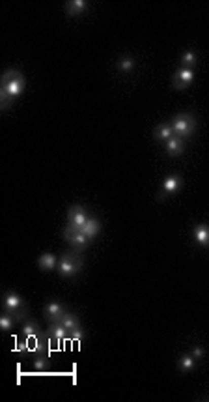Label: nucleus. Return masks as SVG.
Wrapping results in <instances>:
<instances>
[{
	"instance_id": "nucleus-1",
	"label": "nucleus",
	"mask_w": 209,
	"mask_h": 402,
	"mask_svg": "<svg viewBox=\"0 0 209 402\" xmlns=\"http://www.w3.org/2000/svg\"><path fill=\"white\" fill-rule=\"evenodd\" d=\"M24 87H26V79H24L23 73L19 69H8V71H4L0 90L8 92V96H12L15 99L24 92Z\"/></svg>"
},
{
	"instance_id": "nucleus-2",
	"label": "nucleus",
	"mask_w": 209,
	"mask_h": 402,
	"mask_svg": "<svg viewBox=\"0 0 209 402\" xmlns=\"http://www.w3.org/2000/svg\"><path fill=\"white\" fill-rule=\"evenodd\" d=\"M82 266H84V260H82L81 254L77 253H65L62 259L58 260V266H56V270H58L60 277H65V279H71V277H75L77 273H81Z\"/></svg>"
},
{
	"instance_id": "nucleus-3",
	"label": "nucleus",
	"mask_w": 209,
	"mask_h": 402,
	"mask_svg": "<svg viewBox=\"0 0 209 402\" xmlns=\"http://www.w3.org/2000/svg\"><path fill=\"white\" fill-rule=\"evenodd\" d=\"M172 129H174V135L180 138H189L194 133V129H196V118L192 114H189V112H181V114H178L172 120Z\"/></svg>"
},
{
	"instance_id": "nucleus-4",
	"label": "nucleus",
	"mask_w": 209,
	"mask_h": 402,
	"mask_svg": "<svg viewBox=\"0 0 209 402\" xmlns=\"http://www.w3.org/2000/svg\"><path fill=\"white\" fill-rule=\"evenodd\" d=\"M64 238H65V241L69 243L71 247L75 249V251H82V249L86 247L88 245V238L84 234H82L81 230L79 228H75V226H65V230H64Z\"/></svg>"
},
{
	"instance_id": "nucleus-5",
	"label": "nucleus",
	"mask_w": 209,
	"mask_h": 402,
	"mask_svg": "<svg viewBox=\"0 0 209 402\" xmlns=\"http://www.w3.org/2000/svg\"><path fill=\"white\" fill-rule=\"evenodd\" d=\"M88 219H90V215H88V212L81 206V204H73V206L67 210V224H69V226H75V228L81 230Z\"/></svg>"
},
{
	"instance_id": "nucleus-6",
	"label": "nucleus",
	"mask_w": 209,
	"mask_h": 402,
	"mask_svg": "<svg viewBox=\"0 0 209 402\" xmlns=\"http://www.w3.org/2000/svg\"><path fill=\"white\" fill-rule=\"evenodd\" d=\"M192 79H194V69L191 68H178V71L174 73V77H172V87L176 88V90H185L189 84L192 82Z\"/></svg>"
},
{
	"instance_id": "nucleus-7",
	"label": "nucleus",
	"mask_w": 209,
	"mask_h": 402,
	"mask_svg": "<svg viewBox=\"0 0 209 402\" xmlns=\"http://www.w3.org/2000/svg\"><path fill=\"white\" fill-rule=\"evenodd\" d=\"M181 185H183V180L180 178V176H176V174H170V176H166L163 182V187H161V193H159V200H163L164 196L168 195H174V193H178V191L181 189Z\"/></svg>"
},
{
	"instance_id": "nucleus-8",
	"label": "nucleus",
	"mask_w": 209,
	"mask_h": 402,
	"mask_svg": "<svg viewBox=\"0 0 209 402\" xmlns=\"http://www.w3.org/2000/svg\"><path fill=\"white\" fill-rule=\"evenodd\" d=\"M4 310H8V312H23V310H26V303H24V299L17 292H8L6 299H4Z\"/></svg>"
},
{
	"instance_id": "nucleus-9",
	"label": "nucleus",
	"mask_w": 209,
	"mask_h": 402,
	"mask_svg": "<svg viewBox=\"0 0 209 402\" xmlns=\"http://www.w3.org/2000/svg\"><path fill=\"white\" fill-rule=\"evenodd\" d=\"M65 314V307L58 301H51L43 307V316L49 322H60V318Z\"/></svg>"
},
{
	"instance_id": "nucleus-10",
	"label": "nucleus",
	"mask_w": 209,
	"mask_h": 402,
	"mask_svg": "<svg viewBox=\"0 0 209 402\" xmlns=\"http://www.w3.org/2000/svg\"><path fill=\"white\" fill-rule=\"evenodd\" d=\"M192 238H194V241H196L198 245L209 247V224H205V223L196 224V226L192 228Z\"/></svg>"
},
{
	"instance_id": "nucleus-11",
	"label": "nucleus",
	"mask_w": 209,
	"mask_h": 402,
	"mask_svg": "<svg viewBox=\"0 0 209 402\" xmlns=\"http://www.w3.org/2000/svg\"><path fill=\"white\" fill-rule=\"evenodd\" d=\"M24 314H26V310H23V312H8V310H4L2 312V316H0V329H12L13 324L19 320H23Z\"/></svg>"
},
{
	"instance_id": "nucleus-12",
	"label": "nucleus",
	"mask_w": 209,
	"mask_h": 402,
	"mask_svg": "<svg viewBox=\"0 0 209 402\" xmlns=\"http://www.w3.org/2000/svg\"><path fill=\"white\" fill-rule=\"evenodd\" d=\"M81 232L84 236H86L88 240H93V238H97L99 236V232H101V223H99V219L97 217H90L84 223V226L81 228Z\"/></svg>"
},
{
	"instance_id": "nucleus-13",
	"label": "nucleus",
	"mask_w": 209,
	"mask_h": 402,
	"mask_svg": "<svg viewBox=\"0 0 209 402\" xmlns=\"http://www.w3.org/2000/svg\"><path fill=\"white\" fill-rule=\"evenodd\" d=\"M164 150H166V154H170V155H181L183 154V150H185V140L174 135V137L168 138V140L164 142Z\"/></svg>"
},
{
	"instance_id": "nucleus-14",
	"label": "nucleus",
	"mask_w": 209,
	"mask_h": 402,
	"mask_svg": "<svg viewBox=\"0 0 209 402\" xmlns=\"http://www.w3.org/2000/svg\"><path fill=\"white\" fill-rule=\"evenodd\" d=\"M56 266H58V259H56L52 253H43L40 256V260H38V268L43 271H51V270H54Z\"/></svg>"
},
{
	"instance_id": "nucleus-15",
	"label": "nucleus",
	"mask_w": 209,
	"mask_h": 402,
	"mask_svg": "<svg viewBox=\"0 0 209 402\" xmlns=\"http://www.w3.org/2000/svg\"><path fill=\"white\" fill-rule=\"evenodd\" d=\"M88 4L84 0H71L65 4V13L69 15V17H77V15H81V13L86 12Z\"/></svg>"
},
{
	"instance_id": "nucleus-16",
	"label": "nucleus",
	"mask_w": 209,
	"mask_h": 402,
	"mask_svg": "<svg viewBox=\"0 0 209 402\" xmlns=\"http://www.w3.org/2000/svg\"><path fill=\"white\" fill-rule=\"evenodd\" d=\"M49 337L54 340H64V339H69V331L60 322H52L51 329H49Z\"/></svg>"
},
{
	"instance_id": "nucleus-17",
	"label": "nucleus",
	"mask_w": 209,
	"mask_h": 402,
	"mask_svg": "<svg viewBox=\"0 0 209 402\" xmlns=\"http://www.w3.org/2000/svg\"><path fill=\"white\" fill-rule=\"evenodd\" d=\"M153 135H155L157 140H161V142H166L168 138L174 137V129H172V126H170V124H159V126L155 127Z\"/></svg>"
},
{
	"instance_id": "nucleus-18",
	"label": "nucleus",
	"mask_w": 209,
	"mask_h": 402,
	"mask_svg": "<svg viewBox=\"0 0 209 402\" xmlns=\"http://www.w3.org/2000/svg\"><path fill=\"white\" fill-rule=\"evenodd\" d=\"M23 335L24 337H41L43 333H41V329H40V324H38L34 318H28L23 326Z\"/></svg>"
},
{
	"instance_id": "nucleus-19",
	"label": "nucleus",
	"mask_w": 209,
	"mask_h": 402,
	"mask_svg": "<svg viewBox=\"0 0 209 402\" xmlns=\"http://www.w3.org/2000/svg\"><path fill=\"white\" fill-rule=\"evenodd\" d=\"M196 367V359L192 357V354H187V356H181L178 359V368H180V372H191L194 370Z\"/></svg>"
},
{
	"instance_id": "nucleus-20",
	"label": "nucleus",
	"mask_w": 209,
	"mask_h": 402,
	"mask_svg": "<svg viewBox=\"0 0 209 402\" xmlns=\"http://www.w3.org/2000/svg\"><path fill=\"white\" fill-rule=\"evenodd\" d=\"M60 324H62L69 333L73 331V329L81 328V324H79V316H75L73 312H67V310H65V314L60 318Z\"/></svg>"
},
{
	"instance_id": "nucleus-21",
	"label": "nucleus",
	"mask_w": 209,
	"mask_h": 402,
	"mask_svg": "<svg viewBox=\"0 0 209 402\" xmlns=\"http://www.w3.org/2000/svg\"><path fill=\"white\" fill-rule=\"evenodd\" d=\"M116 68H118V71H122V73H131V71L136 68V62H134L133 56H122L118 60Z\"/></svg>"
},
{
	"instance_id": "nucleus-22",
	"label": "nucleus",
	"mask_w": 209,
	"mask_h": 402,
	"mask_svg": "<svg viewBox=\"0 0 209 402\" xmlns=\"http://www.w3.org/2000/svg\"><path fill=\"white\" fill-rule=\"evenodd\" d=\"M196 62H198V54H196V51H185V52H181V68H194L196 66Z\"/></svg>"
},
{
	"instance_id": "nucleus-23",
	"label": "nucleus",
	"mask_w": 209,
	"mask_h": 402,
	"mask_svg": "<svg viewBox=\"0 0 209 402\" xmlns=\"http://www.w3.org/2000/svg\"><path fill=\"white\" fill-rule=\"evenodd\" d=\"M47 367H49V357H47V356L36 357V361H34V370H36V372H43Z\"/></svg>"
},
{
	"instance_id": "nucleus-24",
	"label": "nucleus",
	"mask_w": 209,
	"mask_h": 402,
	"mask_svg": "<svg viewBox=\"0 0 209 402\" xmlns=\"http://www.w3.org/2000/svg\"><path fill=\"white\" fill-rule=\"evenodd\" d=\"M12 101H13L12 96H8V92H4V90H0V105H2V110L10 109V107H12Z\"/></svg>"
},
{
	"instance_id": "nucleus-25",
	"label": "nucleus",
	"mask_w": 209,
	"mask_h": 402,
	"mask_svg": "<svg viewBox=\"0 0 209 402\" xmlns=\"http://www.w3.org/2000/svg\"><path fill=\"white\" fill-rule=\"evenodd\" d=\"M191 354H192V357H194L196 361H200V359H203V356H205V350H203L202 346H194Z\"/></svg>"
},
{
	"instance_id": "nucleus-26",
	"label": "nucleus",
	"mask_w": 209,
	"mask_h": 402,
	"mask_svg": "<svg viewBox=\"0 0 209 402\" xmlns=\"http://www.w3.org/2000/svg\"><path fill=\"white\" fill-rule=\"evenodd\" d=\"M82 337H84V333H82V329L81 328H77V329H73L69 333V339H75V340H81Z\"/></svg>"
}]
</instances>
